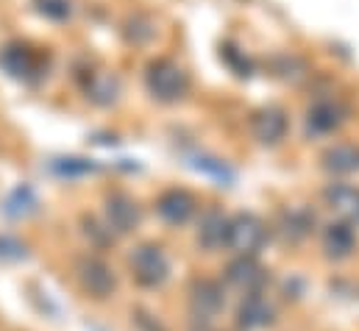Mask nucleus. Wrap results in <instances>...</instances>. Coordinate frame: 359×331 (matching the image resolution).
Wrapping results in <instances>:
<instances>
[{"instance_id": "1", "label": "nucleus", "mask_w": 359, "mask_h": 331, "mask_svg": "<svg viewBox=\"0 0 359 331\" xmlns=\"http://www.w3.org/2000/svg\"><path fill=\"white\" fill-rule=\"evenodd\" d=\"M145 86H148V92L156 100L176 103V100H181L187 95V89H189V76H187V70L181 67L179 62H173V59H156L148 67V73H145Z\"/></svg>"}, {"instance_id": "2", "label": "nucleus", "mask_w": 359, "mask_h": 331, "mask_svg": "<svg viewBox=\"0 0 359 331\" xmlns=\"http://www.w3.org/2000/svg\"><path fill=\"white\" fill-rule=\"evenodd\" d=\"M128 267H131V276L140 287H148V290H156L168 281L170 276V262L165 256V250L159 245H140L134 248L131 259H128Z\"/></svg>"}, {"instance_id": "3", "label": "nucleus", "mask_w": 359, "mask_h": 331, "mask_svg": "<svg viewBox=\"0 0 359 331\" xmlns=\"http://www.w3.org/2000/svg\"><path fill=\"white\" fill-rule=\"evenodd\" d=\"M268 240V229L265 223L251 215V212H240L229 220V231H226V245L237 250L240 256H257Z\"/></svg>"}, {"instance_id": "4", "label": "nucleus", "mask_w": 359, "mask_h": 331, "mask_svg": "<svg viewBox=\"0 0 359 331\" xmlns=\"http://www.w3.org/2000/svg\"><path fill=\"white\" fill-rule=\"evenodd\" d=\"M223 287L212 278H198L192 287H189V312H192V320H201L203 326H209L220 312H223Z\"/></svg>"}, {"instance_id": "5", "label": "nucleus", "mask_w": 359, "mask_h": 331, "mask_svg": "<svg viewBox=\"0 0 359 331\" xmlns=\"http://www.w3.org/2000/svg\"><path fill=\"white\" fill-rule=\"evenodd\" d=\"M0 67L17 81H34L42 76V56L28 45L14 42L0 50Z\"/></svg>"}, {"instance_id": "6", "label": "nucleus", "mask_w": 359, "mask_h": 331, "mask_svg": "<svg viewBox=\"0 0 359 331\" xmlns=\"http://www.w3.org/2000/svg\"><path fill=\"white\" fill-rule=\"evenodd\" d=\"M76 276H79V284L84 287V292H90L92 298H109L117 287L111 267L97 256H84L76 267Z\"/></svg>"}, {"instance_id": "7", "label": "nucleus", "mask_w": 359, "mask_h": 331, "mask_svg": "<svg viewBox=\"0 0 359 331\" xmlns=\"http://www.w3.org/2000/svg\"><path fill=\"white\" fill-rule=\"evenodd\" d=\"M226 281L240 290L243 295L251 292H262L265 281H268V270L254 259V256H237L234 262H229L226 267Z\"/></svg>"}, {"instance_id": "8", "label": "nucleus", "mask_w": 359, "mask_h": 331, "mask_svg": "<svg viewBox=\"0 0 359 331\" xmlns=\"http://www.w3.org/2000/svg\"><path fill=\"white\" fill-rule=\"evenodd\" d=\"M343 120H346V109L340 100H334V97L315 100L306 112V134H312V137L332 134L343 126Z\"/></svg>"}, {"instance_id": "9", "label": "nucleus", "mask_w": 359, "mask_h": 331, "mask_svg": "<svg viewBox=\"0 0 359 331\" xmlns=\"http://www.w3.org/2000/svg\"><path fill=\"white\" fill-rule=\"evenodd\" d=\"M198 209V201L187 189H165L156 201V212L168 226H187Z\"/></svg>"}, {"instance_id": "10", "label": "nucleus", "mask_w": 359, "mask_h": 331, "mask_svg": "<svg viewBox=\"0 0 359 331\" xmlns=\"http://www.w3.org/2000/svg\"><path fill=\"white\" fill-rule=\"evenodd\" d=\"M106 226H109V234L117 231V234H128L140 226V206L134 198H128L126 192H111L106 198Z\"/></svg>"}, {"instance_id": "11", "label": "nucleus", "mask_w": 359, "mask_h": 331, "mask_svg": "<svg viewBox=\"0 0 359 331\" xmlns=\"http://www.w3.org/2000/svg\"><path fill=\"white\" fill-rule=\"evenodd\" d=\"M287 126H290V123H287V114H284V109H278V106H265V109L254 112V114H251V123H248L254 140L262 142V145H276V142H281L284 134H287Z\"/></svg>"}, {"instance_id": "12", "label": "nucleus", "mask_w": 359, "mask_h": 331, "mask_svg": "<svg viewBox=\"0 0 359 331\" xmlns=\"http://www.w3.org/2000/svg\"><path fill=\"white\" fill-rule=\"evenodd\" d=\"M276 320V309L262 292H251L243 295L240 306H237V326L248 331L268 329L270 323Z\"/></svg>"}, {"instance_id": "13", "label": "nucleus", "mask_w": 359, "mask_h": 331, "mask_svg": "<svg viewBox=\"0 0 359 331\" xmlns=\"http://www.w3.org/2000/svg\"><path fill=\"white\" fill-rule=\"evenodd\" d=\"M329 209L348 226H359V189L351 184H332L326 189Z\"/></svg>"}, {"instance_id": "14", "label": "nucleus", "mask_w": 359, "mask_h": 331, "mask_svg": "<svg viewBox=\"0 0 359 331\" xmlns=\"http://www.w3.org/2000/svg\"><path fill=\"white\" fill-rule=\"evenodd\" d=\"M357 248V234H354V226H348V223H332V226H326V231H323V250H326V256L329 259H348L351 253Z\"/></svg>"}, {"instance_id": "15", "label": "nucleus", "mask_w": 359, "mask_h": 331, "mask_svg": "<svg viewBox=\"0 0 359 331\" xmlns=\"http://www.w3.org/2000/svg\"><path fill=\"white\" fill-rule=\"evenodd\" d=\"M226 231H229V217L217 209L203 212L198 220V243L206 250H217L226 245Z\"/></svg>"}, {"instance_id": "16", "label": "nucleus", "mask_w": 359, "mask_h": 331, "mask_svg": "<svg viewBox=\"0 0 359 331\" xmlns=\"http://www.w3.org/2000/svg\"><path fill=\"white\" fill-rule=\"evenodd\" d=\"M312 226H315V215H309L306 209H298V206L281 212V217H278V231L290 243H301L312 231Z\"/></svg>"}, {"instance_id": "17", "label": "nucleus", "mask_w": 359, "mask_h": 331, "mask_svg": "<svg viewBox=\"0 0 359 331\" xmlns=\"http://www.w3.org/2000/svg\"><path fill=\"white\" fill-rule=\"evenodd\" d=\"M323 167L334 175H351L359 170V148L357 145H334L323 154Z\"/></svg>"}, {"instance_id": "18", "label": "nucleus", "mask_w": 359, "mask_h": 331, "mask_svg": "<svg viewBox=\"0 0 359 331\" xmlns=\"http://www.w3.org/2000/svg\"><path fill=\"white\" fill-rule=\"evenodd\" d=\"M39 11L53 20H65V17H70V3L67 0H39Z\"/></svg>"}, {"instance_id": "19", "label": "nucleus", "mask_w": 359, "mask_h": 331, "mask_svg": "<svg viewBox=\"0 0 359 331\" xmlns=\"http://www.w3.org/2000/svg\"><path fill=\"white\" fill-rule=\"evenodd\" d=\"M65 165H56V170L62 175H84V173H92L95 165L92 162H84V159H62Z\"/></svg>"}]
</instances>
